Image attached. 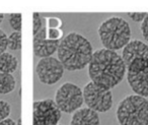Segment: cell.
I'll return each mask as SVG.
<instances>
[{"label": "cell", "instance_id": "1", "mask_svg": "<svg viewBox=\"0 0 148 125\" xmlns=\"http://www.w3.org/2000/svg\"><path fill=\"white\" fill-rule=\"evenodd\" d=\"M126 69L122 56L103 48L93 52L88 64V75L95 84L111 90L122 81Z\"/></svg>", "mask_w": 148, "mask_h": 125}, {"label": "cell", "instance_id": "2", "mask_svg": "<svg viewBox=\"0 0 148 125\" xmlns=\"http://www.w3.org/2000/svg\"><path fill=\"white\" fill-rule=\"evenodd\" d=\"M58 59L69 71L83 69L92 57V47L89 41L77 33H70L61 40L58 48Z\"/></svg>", "mask_w": 148, "mask_h": 125}, {"label": "cell", "instance_id": "3", "mask_svg": "<svg viewBox=\"0 0 148 125\" xmlns=\"http://www.w3.org/2000/svg\"><path fill=\"white\" fill-rule=\"evenodd\" d=\"M99 36L105 49L116 51L130 42L131 30L129 23L122 17H110L99 28Z\"/></svg>", "mask_w": 148, "mask_h": 125}, {"label": "cell", "instance_id": "4", "mask_svg": "<svg viewBox=\"0 0 148 125\" xmlns=\"http://www.w3.org/2000/svg\"><path fill=\"white\" fill-rule=\"evenodd\" d=\"M120 125H148V101L139 95L126 97L117 109Z\"/></svg>", "mask_w": 148, "mask_h": 125}, {"label": "cell", "instance_id": "5", "mask_svg": "<svg viewBox=\"0 0 148 125\" xmlns=\"http://www.w3.org/2000/svg\"><path fill=\"white\" fill-rule=\"evenodd\" d=\"M55 102L61 112L73 113L84 103L83 92L76 84L65 82L56 92Z\"/></svg>", "mask_w": 148, "mask_h": 125}, {"label": "cell", "instance_id": "6", "mask_svg": "<svg viewBox=\"0 0 148 125\" xmlns=\"http://www.w3.org/2000/svg\"><path fill=\"white\" fill-rule=\"evenodd\" d=\"M83 99L87 108L95 112H107L113 106V95L108 90L90 81L83 88Z\"/></svg>", "mask_w": 148, "mask_h": 125}, {"label": "cell", "instance_id": "7", "mask_svg": "<svg viewBox=\"0 0 148 125\" xmlns=\"http://www.w3.org/2000/svg\"><path fill=\"white\" fill-rule=\"evenodd\" d=\"M61 110L51 99L34 103V125H58Z\"/></svg>", "mask_w": 148, "mask_h": 125}, {"label": "cell", "instance_id": "8", "mask_svg": "<svg viewBox=\"0 0 148 125\" xmlns=\"http://www.w3.org/2000/svg\"><path fill=\"white\" fill-rule=\"evenodd\" d=\"M64 69L60 60L54 57L42 58L36 67L40 81L45 84H54L59 81L63 76Z\"/></svg>", "mask_w": 148, "mask_h": 125}, {"label": "cell", "instance_id": "9", "mask_svg": "<svg viewBox=\"0 0 148 125\" xmlns=\"http://www.w3.org/2000/svg\"><path fill=\"white\" fill-rule=\"evenodd\" d=\"M60 42L54 41L47 38V27L46 23L36 35H34V52L35 55L40 58L51 57L56 51H58Z\"/></svg>", "mask_w": 148, "mask_h": 125}, {"label": "cell", "instance_id": "10", "mask_svg": "<svg viewBox=\"0 0 148 125\" xmlns=\"http://www.w3.org/2000/svg\"><path fill=\"white\" fill-rule=\"evenodd\" d=\"M137 58L148 59V46L138 40L130 41L124 47L123 53H122V59L126 67H128L131 64V62Z\"/></svg>", "mask_w": 148, "mask_h": 125}, {"label": "cell", "instance_id": "11", "mask_svg": "<svg viewBox=\"0 0 148 125\" xmlns=\"http://www.w3.org/2000/svg\"><path fill=\"white\" fill-rule=\"evenodd\" d=\"M127 79L136 94L148 97V68L140 72H127Z\"/></svg>", "mask_w": 148, "mask_h": 125}, {"label": "cell", "instance_id": "12", "mask_svg": "<svg viewBox=\"0 0 148 125\" xmlns=\"http://www.w3.org/2000/svg\"><path fill=\"white\" fill-rule=\"evenodd\" d=\"M70 125H99V117L91 109L80 108L74 112Z\"/></svg>", "mask_w": 148, "mask_h": 125}, {"label": "cell", "instance_id": "13", "mask_svg": "<svg viewBox=\"0 0 148 125\" xmlns=\"http://www.w3.org/2000/svg\"><path fill=\"white\" fill-rule=\"evenodd\" d=\"M17 68V59L14 55L4 52L0 55V72L13 73Z\"/></svg>", "mask_w": 148, "mask_h": 125}, {"label": "cell", "instance_id": "14", "mask_svg": "<svg viewBox=\"0 0 148 125\" xmlns=\"http://www.w3.org/2000/svg\"><path fill=\"white\" fill-rule=\"evenodd\" d=\"M15 79L12 74L0 72V94L5 95L11 93L15 88Z\"/></svg>", "mask_w": 148, "mask_h": 125}, {"label": "cell", "instance_id": "15", "mask_svg": "<svg viewBox=\"0 0 148 125\" xmlns=\"http://www.w3.org/2000/svg\"><path fill=\"white\" fill-rule=\"evenodd\" d=\"M148 68V59L146 58H137L133 60L127 67V72H140Z\"/></svg>", "mask_w": 148, "mask_h": 125}, {"label": "cell", "instance_id": "16", "mask_svg": "<svg viewBox=\"0 0 148 125\" xmlns=\"http://www.w3.org/2000/svg\"><path fill=\"white\" fill-rule=\"evenodd\" d=\"M7 47L10 50H19L21 48V32H13L8 37V45Z\"/></svg>", "mask_w": 148, "mask_h": 125}, {"label": "cell", "instance_id": "17", "mask_svg": "<svg viewBox=\"0 0 148 125\" xmlns=\"http://www.w3.org/2000/svg\"><path fill=\"white\" fill-rule=\"evenodd\" d=\"M9 23L10 27L15 32H21V13H12L9 15Z\"/></svg>", "mask_w": 148, "mask_h": 125}, {"label": "cell", "instance_id": "18", "mask_svg": "<svg viewBox=\"0 0 148 125\" xmlns=\"http://www.w3.org/2000/svg\"><path fill=\"white\" fill-rule=\"evenodd\" d=\"M11 112V107L5 101L0 100V122L8 118Z\"/></svg>", "mask_w": 148, "mask_h": 125}, {"label": "cell", "instance_id": "19", "mask_svg": "<svg viewBox=\"0 0 148 125\" xmlns=\"http://www.w3.org/2000/svg\"><path fill=\"white\" fill-rule=\"evenodd\" d=\"M45 19L41 17L38 12L34 13V30H33V34L36 35L40 30L43 28V26L45 25Z\"/></svg>", "mask_w": 148, "mask_h": 125}, {"label": "cell", "instance_id": "20", "mask_svg": "<svg viewBox=\"0 0 148 125\" xmlns=\"http://www.w3.org/2000/svg\"><path fill=\"white\" fill-rule=\"evenodd\" d=\"M7 45H8V38H7L6 34L0 29V55L5 52L7 49Z\"/></svg>", "mask_w": 148, "mask_h": 125}, {"label": "cell", "instance_id": "21", "mask_svg": "<svg viewBox=\"0 0 148 125\" xmlns=\"http://www.w3.org/2000/svg\"><path fill=\"white\" fill-rule=\"evenodd\" d=\"M128 15H129L130 17H131L132 19H133L134 21H137V23H140V21H143L144 19H145L146 15H147V13H138V12H129L128 13Z\"/></svg>", "mask_w": 148, "mask_h": 125}, {"label": "cell", "instance_id": "22", "mask_svg": "<svg viewBox=\"0 0 148 125\" xmlns=\"http://www.w3.org/2000/svg\"><path fill=\"white\" fill-rule=\"evenodd\" d=\"M141 31H142V35H143L144 39L148 42V13H147V15H146L145 19L142 21Z\"/></svg>", "mask_w": 148, "mask_h": 125}, {"label": "cell", "instance_id": "23", "mask_svg": "<svg viewBox=\"0 0 148 125\" xmlns=\"http://www.w3.org/2000/svg\"><path fill=\"white\" fill-rule=\"evenodd\" d=\"M0 125H17V123L14 122L12 119L7 118V119H5V120L1 121V122H0Z\"/></svg>", "mask_w": 148, "mask_h": 125}, {"label": "cell", "instance_id": "24", "mask_svg": "<svg viewBox=\"0 0 148 125\" xmlns=\"http://www.w3.org/2000/svg\"><path fill=\"white\" fill-rule=\"evenodd\" d=\"M3 19H4V15H2V13H0V23H2Z\"/></svg>", "mask_w": 148, "mask_h": 125}]
</instances>
